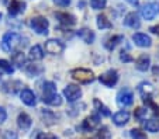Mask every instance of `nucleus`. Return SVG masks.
<instances>
[{"label": "nucleus", "mask_w": 159, "mask_h": 139, "mask_svg": "<svg viewBox=\"0 0 159 139\" xmlns=\"http://www.w3.org/2000/svg\"><path fill=\"white\" fill-rule=\"evenodd\" d=\"M41 100L45 104L52 107H58L62 104V97L57 93V86L52 82H45L41 87Z\"/></svg>", "instance_id": "obj_1"}, {"label": "nucleus", "mask_w": 159, "mask_h": 139, "mask_svg": "<svg viewBox=\"0 0 159 139\" xmlns=\"http://www.w3.org/2000/svg\"><path fill=\"white\" fill-rule=\"evenodd\" d=\"M21 41H23V38L20 34L9 31L2 38V49L4 52H14V49L21 45Z\"/></svg>", "instance_id": "obj_2"}, {"label": "nucleus", "mask_w": 159, "mask_h": 139, "mask_svg": "<svg viewBox=\"0 0 159 139\" xmlns=\"http://www.w3.org/2000/svg\"><path fill=\"white\" fill-rule=\"evenodd\" d=\"M70 76L73 80L82 83V85H89L94 80V73L93 70L84 69V67H76V69L70 70Z\"/></svg>", "instance_id": "obj_3"}, {"label": "nucleus", "mask_w": 159, "mask_h": 139, "mask_svg": "<svg viewBox=\"0 0 159 139\" xmlns=\"http://www.w3.org/2000/svg\"><path fill=\"white\" fill-rule=\"evenodd\" d=\"M30 27L35 31L38 35H47L48 34V28H49V21L45 17L37 15V17H31L28 21Z\"/></svg>", "instance_id": "obj_4"}, {"label": "nucleus", "mask_w": 159, "mask_h": 139, "mask_svg": "<svg viewBox=\"0 0 159 139\" xmlns=\"http://www.w3.org/2000/svg\"><path fill=\"white\" fill-rule=\"evenodd\" d=\"M116 101H117L118 107H121V108L128 107V106H131L132 101H134V94H132V91L129 90L128 87H124L117 93Z\"/></svg>", "instance_id": "obj_5"}, {"label": "nucleus", "mask_w": 159, "mask_h": 139, "mask_svg": "<svg viewBox=\"0 0 159 139\" xmlns=\"http://www.w3.org/2000/svg\"><path fill=\"white\" fill-rule=\"evenodd\" d=\"M99 82L104 85L106 87H113L118 82V72L116 69H108L107 72L99 76Z\"/></svg>", "instance_id": "obj_6"}, {"label": "nucleus", "mask_w": 159, "mask_h": 139, "mask_svg": "<svg viewBox=\"0 0 159 139\" xmlns=\"http://www.w3.org/2000/svg\"><path fill=\"white\" fill-rule=\"evenodd\" d=\"M63 96L69 103H75L82 97V89L78 85H68L63 89Z\"/></svg>", "instance_id": "obj_7"}, {"label": "nucleus", "mask_w": 159, "mask_h": 139, "mask_svg": "<svg viewBox=\"0 0 159 139\" xmlns=\"http://www.w3.org/2000/svg\"><path fill=\"white\" fill-rule=\"evenodd\" d=\"M100 115L97 114H92L90 117H87V118H84V121L82 122V127H80V129L83 131V132H92V131H94L97 127L100 125Z\"/></svg>", "instance_id": "obj_8"}, {"label": "nucleus", "mask_w": 159, "mask_h": 139, "mask_svg": "<svg viewBox=\"0 0 159 139\" xmlns=\"http://www.w3.org/2000/svg\"><path fill=\"white\" fill-rule=\"evenodd\" d=\"M63 49H65L63 42H61L59 39H57V38H51L45 42V52H48V54H51V55L62 54Z\"/></svg>", "instance_id": "obj_9"}, {"label": "nucleus", "mask_w": 159, "mask_h": 139, "mask_svg": "<svg viewBox=\"0 0 159 139\" xmlns=\"http://www.w3.org/2000/svg\"><path fill=\"white\" fill-rule=\"evenodd\" d=\"M158 14H159V3H156V2L145 4L141 9V15L145 20H153Z\"/></svg>", "instance_id": "obj_10"}, {"label": "nucleus", "mask_w": 159, "mask_h": 139, "mask_svg": "<svg viewBox=\"0 0 159 139\" xmlns=\"http://www.w3.org/2000/svg\"><path fill=\"white\" fill-rule=\"evenodd\" d=\"M55 18L65 27H72V25L76 24V17L66 11H57L55 13Z\"/></svg>", "instance_id": "obj_11"}, {"label": "nucleus", "mask_w": 159, "mask_h": 139, "mask_svg": "<svg viewBox=\"0 0 159 139\" xmlns=\"http://www.w3.org/2000/svg\"><path fill=\"white\" fill-rule=\"evenodd\" d=\"M132 41H134V44L137 46H139V48H149V46L152 45L151 37L144 33H135L134 35H132Z\"/></svg>", "instance_id": "obj_12"}, {"label": "nucleus", "mask_w": 159, "mask_h": 139, "mask_svg": "<svg viewBox=\"0 0 159 139\" xmlns=\"http://www.w3.org/2000/svg\"><path fill=\"white\" fill-rule=\"evenodd\" d=\"M123 23H124L125 27H129V28H132V30H138V28L141 27V20H139L138 14H137L135 11L128 13V14L124 17Z\"/></svg>", "instance_id": "obj_13"}, {"label": "nucleus", "mask_w": 159, "mask_h": 139, "mask_svg": "<svg viewBox=\"0 0 159 139\" xmlns=\"http://www.w3.org/2000/svg\"><path fill=\"white\" fill-rule=\"evenodd\" d=\"M20 98H21V101L28 107H34L37 104V97H35V94H34V91L30 90V89H23V90L20 91Z\"/></svg>", "instance_id": "obj_14"}, {"label": "nucleus", "mask_w": 159, "mask_h": 139, "mask_svg": "<svg viewBox=\"0 0 159 139\" xmlns=\"http://www.w3.org/2000/svg\"><path fill=\"white\" fill-rule=\"evenodd\" d=\"M31 124H33V119L31 117L27 114V112H20L17 117V125L23 132H27L31 128Z\"/></svg>", "instance_id": "obj_15"}, {"label": "nucleus", "mask_w": 159, "mask_h": 139, "mask_svg": "<svg viewBox=\"0 0 159 139\" xmlns=\"http://www.w3.org/2000/svg\"><path fill=\"white\" fill-rule=\"evenodd\" d=\"M25 7H27V4H25V2H23V0H11L9 3V14L17 15V14H20V13H24Z\"/></svg>", "instance_id": "obj_16"}, {"label": "nucleus", "mask_w": 159, "mask_h": 139, "mask_svg": "<svg viewBox=\"0 0 159 139\" xmlns=\"http://www.w3.org/2000/svg\"><path fill=\"white\" fill-rule=\"evenodd\" d=\"M151 66V56L147 54L139 55L137 59H135V67L141 72H147Z\"/></svg>", "instance_id": "obj_17"}, {"label": "nucleus", "mask_w": 159, "mask_h": 139, "mask_svg": "<svg viewBox=\"0 0 159 139\" xmlns=\"http://www.w3.org/2000/svg\"><path fill=\"white\" fill-rule=\"evenodd\" d=\"M78 37L86 44H93L94 39H96V34H94V31H92L90 28H86V27L80 28V30L78 31Z\"/></svg>", "instance_id": "obj_18"}, {"label": "nucleus", "mask_w": 159, "mask_h": 139, "mask_svg": "<svg viewBox=\"0 0 159 139\" xmlns=\"http://www.w3.org/2000/svg\"><path fill=\"white\" fill-rule=\"evenodd\" d=\"M129 121V112L127 110H121V111L116 112L113 115V122H114L117 127H124L127 122Z\"/></svg>", "instance_id": "obj_19"}, {"label": "nucleus", "mask_w": 159, "mask_h": 139, "mask_svg": "<svg viewBox=\"0 0 159 139\" xmlns=\"http://www.w3.org/2000/svg\"><path fill=\"white\" fill-rule=\"evenodd\" d=\"M138 91L142 96V98H147V97H151L155 93V87L149 82H142L138 85Z\"/></svg>", "instance_id": "obj_20"}, {"label": "nucleus", "mask_w": 159, "mask_h": 139, "mask_svg": "<svg viewBox=\"0 0 159 139\" xmlns=\"http://www.w3.org/2000/svg\"><path fill=\"white\" fill-rule=\"evenodd\" d=\"M3 89H4V91H7V93L16 94L17 91H21V90H23V83L18 82V80H10V82L4 83Z\"/></svg>", "instance_id": "obj_21"}, {"label": "nucleus", "mask_w": 159, "mask_h": 139, "mask_svg": "<svg viewBox=\"0 0 159 139\" xmlns=\"http://www.w3.org/2000/svg\"><path fill=\"white\" fill-rule=\"evenodd\" d=\"M28 58H30L31 61H41L42 58H44V51H42L41 45H34L30 48L28 51Z\"/></svg>", "instance_id": "obj_22"}, {"label": "nucleus", "mask_w": 159, "mask_h": 139, "mask_svg": "<svg viewBox=\"0 0 159 139\" xmlns=\"http://www.w3.org/2000/svg\"><path fill=\"white\" fill-rule=\"evenodd\" d=\"M93 106H94V108H96V111L99 115H102V117H111V111L99 100V98H94L93 100Z\"/></svg>", "instance_id": "obj_23"}, {"label": "nucleus", "mask_w": 159, "mask_h": 139, "mask_svg": "<svg viewBox=\"0 0 159 139\" xmlns=\"http://www.w3.org/2000/svg\"><path fill=\"white\" fill-rule=\"evenodd\" d=\"M42 72H44V67H42L41 65L30 63L25 66V73H27L30 77H37V76H39Z\"/></svg>", "instance_id": "obj_24"}, {"label": "nucleus", "mask_w": 159, "mask_h": 139, "mask_svg": "<svg viewBox=\"0 0 159 139\" xmlns=\"http://www.w3.org/2000/svg\"><path fill=\"white\" fill-rule=\"evenodd\" d=\"M97 28H100V30H108V28L113 27V24L110 23V20L107 18V15L106 14H99L97 15Z\"/></svg>", "instance_id": "obj_25"}, {"label": "nucleus", "mask_w": 159, "mask_h": 139, "mask_svg": "<svg viewBox=\"0 0 159 139\" xmlns=\"http://www.w3.org/2000/svg\"><path fill=\"white\" fill-rule=\"evenodd\" d=\"M123 39H124L123 35H113V37H110V38L107 39V42L104 44V46L108 49V51H113L118 44L123 42Z\"/></svg>", "instance_id": "obj_26"}, {"label": "nucleus", "mask_w": 159, "mask_h": 139, "mask_svg": "<svg viewBox=\"0 0 159 139\" xmlns=\"http://www.w3.org/2000/svg\"><path fill=\"white\" fill-rule=\"evenodd\" d=\"M11 62H13V65H16L17 67H23L25 65V55L21 51L14 52L11 56Z\"/></svg>", "instance_id": "obj_27"}, {"label": "nucleus", "mask_w": 159, "mask_h": 139, "mask_svg": "<svg viewBox=\"0 0 159 139\" xmlns=\"http://www.w3.org/2000/svg\"><path fill=\"white\" fill-rule=\"evenodd\" d=\"M145 129H147L148 132H152V133L159 132V119H156V118L148 119V121L145 122Z\"/></svg>", "instance_id": "obj_28"}, {"label": "nucleus", "mask_w": 159, "mask_h": 139, "mask_svg": "<svg viewBox=\"0 0 159 139\" xmlns=\"http://www.w3.org/2000/svg\"><path fill=\"white\" fill-rule=\"evenodd\" d=\"M0 70L7 73V75H11V73L14 72V67L11 66V63H10L7 59H0Z\"/></svg>", "instance_id": "obj_29"}, {"label": "nucleus", "mask_w": 159, "mask_h": 139, "mask_svg": "<svg viewBox=\"0 0 159 139\" xmlns=\"http://www.w3.org/2000/svg\"><path fill=\"white\" fill-rule=\"evenodd\" d=\"M147 112H148V108H144V107H138V108H135L134 111V117L137 121L142 122L147 118Z\"/></svg>", "instance_id": "obj_30"}, {"label": "nucleus", "mask_w": 159, "mask_h": 139, "mask_svg": "<svg viewBox=\"0 0 159 139\" xmlns=\"http://www.w3.org/2000/svg\"><path fill=\"white\" fill-rule=\"evenodd\" d=\"M96 139H111V132L107 127H102L96 133Z\"/></svg>", "instance_id": "obj_31"}, {"label": "nucleus", "mask_w": 159, "mask_h": 139, "mask_svg": "<svg viewBox=\"0 0 159 139\" xmlns=\"http://www.w3.org/2000/svg\"><path fill=\"white\" fill-rule=\"evenodd\" d=\"M107 4V0H90V6L94 10H102L106 7Z\"/></svg>", "instance_id": "obj_32"}, {"label": "nucleus", "mask_w": 159, "mask_h": 139, "mask_svg": "<svg viewBox=\"0 0 159 139\" xmlns=\"http://www.w3.org/2000/svg\"><path fill=\"white\" fill-rule=\"evenodd\" d=\"M129 135H131L132 139H148L147 135H145V132H142L141 129H137V128L129 131Z\"/></svg>", "instance_id": "obj_33"}, {"label": "nucleus", "mask_w": 159, "mask_h": 139, "mask_svg": "<svg viewBox=\"0 0 159 139\" xmlns=\"http://www.w3.org/2000/svg\"><path fill=\"white\" fill-rule=\"evenodd\" d=\"M41 117L44 118L45 121H47V118H49V119H48L49 124H54V122H55V115L52 114L51 111H48V110H41Z\"/></svg>", "instance_id": "obj_34"}, {"label": "nucleus", "mask_w": 159, "mask_h": 139, "mask_svg": "<svg viewBox=\"0 0 159 139\" xmlns=\"http://www.w3.org/2000/svg\"><path fill=\"white\" fill-rule=\"evenodd\" d=\"M35 139H58L57 135H54V133H45V132H38V135H37Z\"/></svg>", "instance_id": "obj_35"}, {"label": "nucleus", "mask_w": 159, "mask_h": 139, "mask_svg": "<svg viewBox=\"0 0 159 139\" xmlns=\"http://www.w3.org/2000/svg\"><path fill=\"white\" fill-rule=\"evenodd\" d=\"M120 61L121 62H131L132 61V56L125 51H121L120 52Z\"/></svg>", "instance_id": "obj_36"}, {"label": "nucleus", "mask_w": 159, "mask_h": 139, "mask_svg": "<svg viewBox=\"0 0 159 139\" xmlns=\"http://www.w3.org/2000/svg\"><path fill=\"white\" fill-rule=\"evenodd\" d=\"M3 139H18V136L14 131H6L3 133Z\"/></svg>", "instance_id": "obj_37"}, {"label": "nucleus", "mask_w": 159, "mask_h": 139, "mask_svg": "<svg viewBox=\"0 0 159 139\" xmlns=\"http://www.w3.org/2000/svg\"><path fill=\"white\" fill-rule=\"evenodd\" d=\"M70 2H72V0H54V3L61 7H68L70 4Z\"/></svg>", "instance_id": "obj_38"}, {"label": "nucleus", "mask_w": 159, "mask_h": 139, "mask_svg": "<svg viewBox=\"0 0 159 139\" xmlns=\"http://www.w3.org/2000/svg\"><path fill=\"white\" fill-rule=\"evenodd\" d=\"M6 118H7L6 110H4L3 107H0V124H3V122L6 121Z\"/></svg>", "instance_id": "obj_39"}, {"label": "nucleus", "mask_w": 159, "mask_h": 139, "mask_svg": "<svg viewBox=\"0 0 159 139\" xmlns=\"http://www.w3.org/2000/svg\"><path fill=\"white\" fill-rule=\"evenodd\" d=\"M149 31L153 34H156V35H159V25H152V27L149 28Z\"/></svg>", "instance_id": "obj_40"}, {"label": "nucleus", "mask_w": 159, "mask_h": 139, "mask_svg": "<svg viewBox=\"0 0 159 139\" xmlns=\"http://www.w3.org/2000/svg\"><path fill=\"white\" fill-rule=\"evenodd\" d=\"M131 6H135V7H138L139 6V0H127Z\"/></svg>", "instance_id": "obj_41"}, {"label": "nucleus", "mask_w": 159, "mask_h": 139, "mask_svg": "<svg viewBox=\"0 0 159 139\" xmlns=\"http://www.w3.org/2000/svg\"><path fill=\"white\" fill-rule=\"evenodd\" d=\"M6 2H7V0H2V3H6Z\"/></svg>", "instance_id": "obj_42"}, {"label": "nucleus", "mask_w": 159, "mask_h": 139, "mask_svg": "<svg viewBox=\"0 0 159 139\" xmlns=\"http://www.w3.org/2000/svg\"><path fill=\"white\" fill-rule=\"evenodd\" d=\"M0 20H2V13H0Z\"/></svg>", "instance_id": "obj_43"}]
</instances>
